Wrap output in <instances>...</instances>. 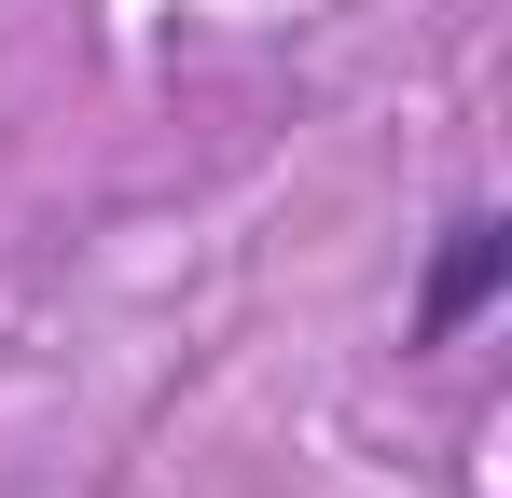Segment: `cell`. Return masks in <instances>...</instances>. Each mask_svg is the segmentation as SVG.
Wrapping results in <instances>:
<instances>
[{"mask_svg": "<svg viewBox=\"0 0 512 498\" xmlns=\"http://www.w3.org/2000/svg\"><path fill=\"white\" fill-rule=\"evenodd\" d=\"M499 291H512V222L499 208H457L443 249H429V277H416V305H402V346H457Z\"/></svg>", "mask_w": 512, "mask_h": 498, "instance_id": "obj_1", "label": "cell"}]
</instances>
